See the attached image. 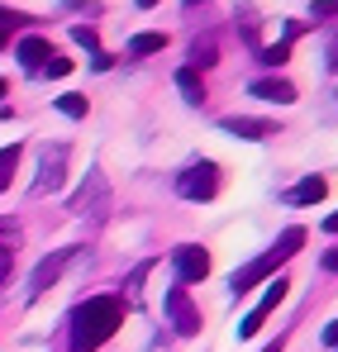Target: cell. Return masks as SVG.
<instances>
[{"mask_svg":"<svg viewBox=\"0 0 338 352\" xmlns=\"http://www.w3.org/2000/svg\"><path fill=\"white\" fill-rule=\"evenodd\" d=\"M215 38H196L191 43V72H205V67H215Z\"/></svg>","mask_w":338,"mask_h":352,"instance_id":"obj_17","label":"cell"},{"mask_svg":"<svg viewBox=\"0 0 338 352\" xmlns=\"http://www.w3.org/2000/svg\"><path fill=\"white\" fill-rule=\"evenodd\" d=\"M191 5H200V0H191Z\"/></svg>","mask_w":338,"mask_h":352,"instance_id":"obj_33","label":"cell"},{"mask_svg":"<svg viewBox=\"0 0 338 352\" xmlns=\"http://www.w3.org/2000/svg\"><path fill=\"white\" fill-rule=\"evenodd\" d=\"M324 343H329V348H338V319L329 324V329H324Z\"/></svg>","mask_w":338,"mask_h":352,"instance_id":"obj_26","label":"cell"},{"mask_svg":"<svg viewBox=\"0 0 338 352\" xmlns=\"http://www.w3.org/2000/svg\"><path fill=\"white\" fill-rule=\"evenodd\" d=\"M300 243H305V229H286V234L277 238V248H267L262 257H253L248 267H238V272L229 276V291H233V295H248L262 276H272L286 257H295V252H300Z\"/></svg>","mask_w":338,"mask_h":352,"instance_id":"obj_2","label":"cell"},{"mask_svg":"<svg viewBox=\"0 0 338 352\" xmlns=\"http://www.w3.org/2000/svg\"><path fill=\"white\" fill-rule=\"evenodd\" d=\"M167 314H171V329H176L181 338L200 333V309L191 305V295H186V286H171V291H167Z\"/></svg>","mask_w":338,"mask_h":352,"instance_id":"obj_8","label":"cell"},{"mask_svg":"<svg viewBox=\"0 0 338 352\" xmlns=\"http://www.w3.org/2000/svg\"><path fill=\"white\" fill-rule=\"evenodd\" d=\"M148 5H158V0H138V10H148Z\"/></svg>","mask_w":338,"mask_h":352,"instance_id":"obj_30","label":"cell"},{"mask_svg":"<svg viewBox=\"0 0 338 352\" xmlns=\"http://www.w3.org/2000/svg\"><path fill=\"white\" fill-rule=\"evenodd\" d=\"M257 100H272V105H295V86L291 81H282V76H267V81H253L248 86Z\"/></svg>","mask_w":338,"mask_h":352,"instance_id":"obj_11","label":"cell"},{"mask_svg":"<svg viewBox=\"0 0 338 352\" xmlns=\"http://www.w3.org/2000/svg\"><path fill=\"white\" fill-rule=\"evenodd\" d=\"M176 91L191 100V105H200L205 100V81H200V72H191V67H181L176 72Z\"/></svg>","mask_w":338,"mask_h":352,"instance_id":"obj_15","label":"cell"},{"mask_svg":"<svg viewBox=\"0 0 338 352\" xmlns=\"http://www.w3.org/2000/svg\"><path fill=\"white\" fill-rule=\"evenodd\" d=\"M72 38H76L81 48H91V53H101V38H96V29H86V24H76V29H72Z\"/></svg>","mask_w":338,"mask_h":352,"instance_id":"obj_21","label":"cell"},{"mask_svg":"<svg viewBox=\"0 0 338 352\" xmlns=\"http://www.w3.org/2000/svg\"><path fill=\"white\" fill-rule=\"evenodd\" d=\"M57 110L67 119H86V96H57Z\"/></svg>","mask_w":338,"mask_h":352,"instance_id":"obj_19","label":"cell"},{"mask_svg":"<svg viewBox=\"0 0 338 352\" xmlns=\"http://www.w3.org/2000/svg\"><path fill=\"white\" fill-rule=\"evenodd\" d=\"M14 248H19V224L0 219V281H5L10 267H14Z\"/></svg>","mask_w":338,"mask_h":352,"instance_id":"obj_14","label":"cell"},{"mask_svg":"<svg viewBox=\"0 0 338 352\" xmlns=\"http://www.w3.org/2000/svg\"><path fill=\"white\" fill-rule=\"evenodd\" d=\"M124 324V305L114 295H91L72 309V352H96Z\"/></svg>","mask_w":338,"mask_h":352,"instance_id":"obj_1","label":"cell"},{"mask_svg":"<svg viewBox=\"0 0 338 352\" xmlns=\"http://www.w3.org/2000/svg\"><path fill=\"white\" fill-rule=\"evenodd\" d=\"M14 167H19V143H10V148H0V190L14 181Z\"/></svg>","mask_w":338,"mask_h":352,"instance_id":"obj_18","label":"cell"},{"mask_svg":"<svg viewBox=\"0 0 338 352\" xmlns=\"http://www.w3.org/2000/svg\"><path fill=\"white\" fill-rule=\"evenodd\" d=\"M324 272H338V248H334V252H324Z\"/></svg>","mask_w":338,"mask_h":352,"instance_id":"obj_27","label":"cell"},{"mask_svg":"<svg viewBox=\"0 0 338 352\" xmlns=\"http://www.w3.org/2000/svg\"><path fill=\"white\" fill-rule=\"evenodd\" d=\"M167 48V34H134L129 38V53L134 58H148V53H162Z\"/></svg>","mask_w":338,"mask_h":352,"instance_id":"obj_16","label":"cell"},{"mask_svg":"<svg viewBox=\"0 0 338 352\" xmlns=\"http://www.w3.org/2000/svg\"><path fill=\"white\" fill-rule=\"evenodd\" d=\"M29 14H14V10H0V29H10V24H24Z\"/></svg>","mask_w":338,"mask_h":352,"instance_id":"obj_24","label":"cell"},{"mask_svg":"<svg viewBox=\"0 0 338 352\" xmlns=\"http://www.w3.org/2000/svg\"><path fill=\"white\" fill-rule=\"evenodd\" d=\"M286 291H291V281H286V276H277V281H267V295L257 300V309H253V314H248V319L238 324V338H253V333H257V329L267 324V314H272V309H277V305L286 300Z\"/></svg>","mask_w":338,"mask_h":352,"instance_id":"obj_7","label":"cell"},{"mask_svg":"<svg viewBox=\"0 0 338 352\" xmlns=\"http://www.w3.org/2000/svg\"><path fill=\"white\" fill-rule=\"evenodd\" d=\"M72 210H76V219H86V224H105L110 219V186H105V176L86 172V181H81V190L72 195Z\"/></svg>","mask_w":338,"mask_h":352,"instance_id":"obj_3","label":"cell"},{"mask_svg":"<svg viewBox=\"0 0 338 352\" xmlns=\"http://www.w3.org/2000/svg\"><path fill=\"white\" fill-rule=\"evenodd\" d=\"M43 72H48V76H67V72H72V58H57L53 53V58L43 62Z\"/></svg>","mask_w":338,"mask_h":352,"instance_id":"obj_22","label":"cell"},{"mask_svg":"<svg viewBox=\"0 0 338 352\" xmlns=\"http://www.w3.org/2000/svg\"><path fill=\"white\" fill-rule=\"evenodd\" d=\"M324 195H329V181H324V176H305L295 190H286V200H291V205H319Z\"/></svg>","mask_w":338,"mask_h":352,"instance_id":"obj_13","label":"cell"},{"mask_svg":"<svg viewBox=\"0 0 338 352\" xmlns=\"http://www.w3.org/2000/svg\"><path fill=\"white\" fill-rule=\"evenodd\" d=\"M72 257H76L72 248H57L53 257H43V262L34 267V276H29V300H39V295L48 291V286H57V276H62V267H67Z\"/></svg>","mask_w":338,"mask_h":352,"instance_id":"obj_9","label":"cell"},{"mask_svg":"<svg viewBox=\"0 0 338 352\" xmlns=\"http://www.w3.org/2000/svg\"><path fill=\"white\" fill-rule=\"evenodd\" d=\"M176 190H181L186 200H215V190H220V172H215V162H196V167H186V172L176 176Z\"/></svg>","mask_w":338,"mask_h":352,"instance_id":"obj_5","label":"cell"},{"mask_svg":"<svg viewBox=\"0 0 338 352\" xmlns=\"http://www.w3.org/2000/svg\"><path fill=\"white\" fill-rule=\"evenodd\" d=\"M14 53H19V62H24L29 72H43V62L53 58V43H48V38H19Z\"/></svg>","mask_w":338,"mask_h":352,"instance_id":"obj_12","label":"cell"},{"mask_svg":"<svg viewBox=\"0 0 338 352\" xmlns=\"http://www.w3.org/2000/svg\"><path fill=\"white\" fill-rule=\"evenodd\" d=\"M324 234H338V210L329 214V219H324Z\"/></svg>","mask_w":338,"mask_h":352,"instance_id":"obj_28","label":"cell"},{"mask_svg":"<svg viewBox=\"0 0 338 352\" xmlns=\"http://www.w3.org/2000/svg\"><path fill=\"white\" fill-rule=\"evenodd\" d=\"M224 133H233V138H272L277 133V124H267V119H248V115H229L224 119Z\"/></svg>","mask_w":338,"mask_h":352,"instance_id":"obj_10","label":"cell"},{"mask_svg":"<svg viewBox=\"0 0 338 352\" xmlns=\"http://www.w3.org/2000/svg\"><path fill=\"white\" fill-rule=\"evenodd\" d=\"M338 14V0H315V19H329Z\"/></svg>","mask_w":338,"mask_h":352,"instance_id":"obj_23","label":"cell"},{"mask_svg":"<svg viewBox=\"0 0 338 352\" xmlns=\"http://www.w3.org/2000/svg\"><path fill=\"white\" fill-rule=\"evenodd\" d=\"M67 181V143H53L39 153V181H34V195H57Z\"/></svg>","mask_w":338,"mask_h":352,"instance_id":"obj_4","label":"cell"},{"mask_svg":"<svg viewBox=\"0 0 338 352\" xmlns=\"http://www.w3.org/2000/svg\"><path fill=\"white\" fill-rule=\"evenodd\" d=\"M5 91H10V86H5V81H0V100H5Z\"/></svg>","mask_w":338,"mask_h":352,"instance_id":"obj_31","label":"cell"},{"mask_svg":"<svg viewBox=\"0 0 338 352\" xmlns=\"http://www.w3.org/2000/svg\"><path fill=\"white\" fill-rule=\"evenodd\" d=\"M286 58H291V43H286V38H282V43H272V48H262V62H267V67H282Z\"/></svg>","mask_w":338,"mask_h":352,"instance_id":"obj_20","label":"cell"},{"mask_svg":"<svg viewBox=\"0 0 338 352\" xmlns=\"http://www.w3.org/2000/svg\"><path fill=\"white\" fill-rule=\"evenodd\" d=\"M5 43H10V38H5V29H0V48H5Z\"/></svg>","mask_w":338,"mask_h":352,"instance_id":"obj_32","label":"cell"},{"mask_svg":"<svg viewBox=\"0 0 338 352\" xmlns=\"http://www.w3.org/2000/svg\"><path fill=\"white\" fill-rule=\"evenodd\" d=\"M171 267H176V281H181V286H196V281H205V276H210V252L186 243V248H176V252H171Z\"/></svg>","mask_w":338,"mask_h":352,"instance_id":"obj_6","label":"cell"},{"mask_svg":"<svg viewBox=\"0 0 338 352\" xmlns=\"http://www.w3.org/2000/svg\"><path fill=\"white\" fill-rule=\"evenodd\" d=\"M262 352H282V343H267V348H262Z\"/></svg>","mask_w":338,"mask_h":352,"instance_id":"obj_29","label":"cell"},{"mask_svg":"<svg viewBox=\"0 0 338 352\" xmlns=\"http://www.w3.org/2000/svg\"><path fill=\"white\" fill-rule=\"evenodd\" d=\"M324 58H329V72H338V34L329 38V48H324Z\"/></svg>","mask_w":338,"mask_h":352,"instance_id":"obj_25","label":"cell"}]
</instances>
